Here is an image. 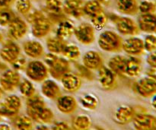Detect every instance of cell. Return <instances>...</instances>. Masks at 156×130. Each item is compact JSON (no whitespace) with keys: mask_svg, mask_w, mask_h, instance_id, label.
I'll return each instance as SVG.
<instances>
[{"mask_svg":"<svg viewBox=\"0 0 156 130\" xmlns=\"http://www.w3.org/2000/svg\"><path fill=\"white\" fill-rule=\"evenodd\" d=\"M25 59H19V57L16 59V60L14 61L13 62H12V67L15 70L18 71V70H21L22 69H24V65H25Z\"/></svg>","mask_w":156,"mask_h":130,"instance_id":"cell-42","label":"cell"},{"mask_svg":"<svg viewBox=\"0 0 156 130\" xmlns=\"http://www.w3.org/2000/svg\"><path fill=\"white\" fill-rule=\"evenodd\" d=\"M11 129V128L6 124L0 125V129H2H2Z\"/></svg>","mask_w":156,"mask_h":130,"instance_id":"cell-47","label":"cell"},{"mask_svg":"<svg viewBox=\"0 0 156 130\" xmlns=\"http://www.w3.org/2000/svg\"><path fill=\"white\" fill-rule=\"evenodd\" d=\"M76 39L84 45H89L94 40V27L88 23H82L75 28Z\"/></svg>","mask_w":156,"mask_h":130,"instance_id":"cell-5","label":"cell"},{"mask_svg":"<svg viewBox=\"0 0 156 130\" xmlns=\"http://www.w3.org/2000/svg\"><path fill=\"white\" fill-rule=\"evenodd\" d=\"M117 9L126 15H135L138 12V3L136 0H118Z\"/></svg>","mask_w":156,"mask_h":130,"instance_id":"cell-26","label":"cell"},{"mask_svg":"<svg viewBox=\"0 0 156 130\" xmlns=\"http://www.w3.org/2000/svg\"><path fill=\"white\" fill-rule=\"evenodd\" d=\"M136 111L132 107L123 105L117 108L114 114V120L116 123L120 125H125L133 121Z\"/></svg>","mask_w":156,"mask_h":130,"instance_id":"cell-16","label":"cell"},{"mask_svg":"<svg viewBox=\"0 0 156 130\" xmlns=\"http://www.w3.org/2000/svg\"><path fill=\"white\" fill-rule=\"evenodd\" d=\"M64 89L68 92H76L79 91L82 85V81L79 76L68 72L60 79Z\"/></svg>","mask_w":156,"mask_h":130,"instance_id":"cell-20","label":"cell"},{"mask_svg":"<svg viewBox=\"0 0 156 130\" xmlns=\"http://www.w3.org/2000/svg\"><path fill=\"white\" fill-rule=\"evenodd\" d=\"M133 123L136 129L156 130V117L150 114H136Z\"/></svg>","mask_w":156,"mask_h":130,"instance_id":"cell-9","label":"cell"},{"mask_svg":"<svg viewBox=\"0 0 156 130\" xmlns=\"http://www.w3.org/2000/svg\"><path fill=\"white\" fill-rule=\"evenodd\" d=\"M98 81L101 87L105 90H113L117 87L115 74L104 65L98 69Z\"/></svg>","mask_w":156,"mask_h":130,"instance_id":"cell-10","label":"cell"},{"mask_svg":"<svg viewBox=\"0 0 156 130\" xmlns=\"http://www.w3.org/2000/svg\"><path fill=\"white\" fill-rule=\"evenodd\" d=\"M14 126L15 129L20 130H30L33 127L32 119L27 116H21L15 119L14 121Z\"/></svg>","mask_w":156,"mask_h":130,"instance_id":"cell-30","label":"cell"},{"mask_svg":"<svg viewBox=\"0 0 156 130\" xmlns=\"http://www.w3.org/2000/svg\"><path fill=\"white\" fill-rule=\"evenodd\" d=\"M101 4H103V5H109L110 3V0H98Z\"/></svg>","mask_w":156,"mask_h":130,"instance_id":"cell-48","label":"cell"},{"mask_svg":"<svg viewBox=\"0 0 156 130\" xmlns=\"http://www.w3.org/2000/svg\"><path fill=\"white\" fill-rule=\"evenodd\" d=\"M21 107V99L16 95H10L0 104V114L8 117H15Z\"/></svg>","mask_w":156,"mask_h":130,"instance_id":"cell-4","label":"cell"},{"mask_svg":"<svg viewBox=\"0 0 156 130\" xmlns=\"http://www.w3.org/2000/svg\"><path fill=\"white\" fill-rule=\"evenodd\" d=\"M91 21L92 26L97 30H101L106 25L108 22V16L106 14L102 11L96 15L91 17Z\"/></svg>","mask_w":156,"mask_h":130,"instance_id":"cell-32","label":"cell"},{"mask_svg":"<svg viewBox=\"0 0 156 130\" xmlns=\"http://www.w3.org/2000/svg\"><path fill=\"white\" fill-rule=\"evenodd\" d=\"M146 62L152 69H156V51L152 52L149 55V56L146 59Z\"/></svg>","mask_w":156,"mask_h":130,"instance_id":"cell-43","label":"cell"},{"mask_svg":"<svg viewBox=\"0 0 156 130\" xmlns=\"http://www.w3.org/2000/svg\"><path fill=\"white\" fill-rule=\"evenodd\" d=\"M151 105H152V108L156 111V94L152 96V101H151Z\"/></svg>","mask_w":156,"mask_h":130,"instance_id":"cell-46","label":"cell"},{"mask_svg":"<svg viewBox=\"0 0 156 130\" xmlns=\"http://www.w3.org/2000/svg\"><path fill=\"white\" fill-rule=\"evenodd\" d=\"M138 11L141 14L154 13L156 11V4L152 0H143L138 5Z\"/></svg>","mask_w":156,"mask_h":130,"instance_id":"cell-37","label":"cell"},{"mask_svg":"<svg viewBox=\"0 0 156 130\" xmlns=\"http://www.w3.org/2000/svg\"><path fill=\"white\" fill-rule=\"evenodd\" d=\"M62 54L68 59L71 60H76L78 59L80 56V50L79 48L76 45H66L62 51Z\"/></svg>","mask_w":156,"mask_h":130,"instance_id":"cell-35","label":"cell"},{"mask_svg":"<svg viewBox=\"0 0 156 130\" xmlns=\"http://www.w3.org/2000/svg\"><path fill=\"white\" fill-rule=\"evenodd\" d=\"M66 43L64 40L60 39L58 37H50L47 40V47L49 51L52 53H61L66 46Z\"/></svg>","mask_w":156,"mask_h":130,"instance_id":"cell-28","label":"cell"},{"mask_svg":"<svg viewBox=\"0 0 156 130\" xmlns=\"http://www.w3.org/2000/svg\"><path fill=\"white\" fill-rule=\"evenodd\" d=\"M46 6L52 15H60L63 10L60 0H46Z\"/></svg>","mask_w":156,"mask_h":130,"instance_id":"cell-38","label":"cell"},{"mask_svg":"<svg viewBox=\"0 0 156 130\" xmlns=\"http://www.w3.org/2000/svg\"><path fill=\"white\" fill-rule=\"evenodd\" d=\"M135 91L143 97H152L156 94V74L150 73L135 84Z\"/></svg>","mask_w":156,"mask_h":130,"instance_id":"cell-2","label":"cell"},{"mask_svg":"<svg viewBox=\"0 0 156 130\" xmlns=\"http://www.w3.org/2000/svg\"><path fill=\"white\" fill-rule=\"evenodd\" d=\"M80 103L85 109L94 110L98 104V100L92 94H86L81 97Z\"/></svg>","mask_w":156,"mask_h":130,"instance_id":"cell-33","label":"cell"},{"mask_svg":"<svg viewBox=\"0 0 156 130\" xmlns=\"http://www.w3.org/2000/svg\"><path fill=\"white\" fill-rule=\"evenodd\" d=\"M44 16V13L40 11H35V12H32V13L29 14L27 17V20L29 23L32 24L34 21H35L36 20H37L38 18H41V17Z\"/></svg>","mask_w":156,"mask_h":130,"instance_id":"cell-41","label":"cell"},{"mask_svg":"<svg viewBox=\"0 0 156 130\" xmlns=\"http://www.w3.org/2000/svg\"><path fill=\"white\" fill-rule=\"evenodd\" d=\"M31 31L35 37L41 38L45 37L51 30L52 23L45 15L38 18L32 23Z\"/></svg>","mask_w":156,"mask_h":130,"instance_id":"cell-14","label":"cell"},{"mask_svg":"<svg viewBox=\"0 0 156 130\" xmlns=\"http://www.w3.org/2000/svg\"><path fill=\"white\" fill-rule=\"evenodd\" d=\"M83 6L82 0H66L62 9L67 15L79 18L85 14Z\"/></svg>","mask_w":156,"mask_h":130,"instance_id":"cell-19","label":"cell"},{"mask_svg":"<svg viewBox=\"0 0 156 130\" xmlns=\"http://www.w3.org/2000/svg\"><path fill=\"white\" fill-rule=\"evenodd\" d=\"M27 113L32 120L40 123H50L54 117L53 112L46 107L34 110L27 109Z\"/></svg>","mask_w":156,"mask_h":130,"instance_id":"cell-15","label":"cell"},{"mask_svg":"<svg viewBox=\"0 0 156 130\" xmlns=\"http://www.w3.org/2000/svg\"><path fill=\"white\" fill-rule=\"evenodd\" d=\"M138 27L140 30L146 33L156 32V15L153 13L142 14L138 18Z\"/></svg>","mask_w":156,"mask_h":130,"instance_id":"cell-17","label":"cell"},{"mask_svg":"<svg viewBox=\"0 0 156 130\" xmlns=\"http://www.w3.org/2000/svg\"><path fill=\"white\" fill-rule=\"evenodd\" d=\"M116 22L117 29L120 33L123 35H136L140 32L138 24L133 19L129 18H120L117 17V19L114 20Z\"/></svg>","mask_w":156,"mask_h":130,"instance_id":"cell-8","label":"cell"},{"mask_svg":"<svg viewBox=\"0 0 156 130\" xmlns=\"http://www.w3.org/2000/svg\"><path fill=\"white\" fill-rule=\"evenodd\" d=\"M14 0H0V8H6L10 5Z\"/></svg>","mask_w":156,"mask_h":130,"instance_id":"cell-45","label":"cell"},{"mask_svg":"<svg viewBox=\"0 0 156 130\" xmlns=\"http://www.w3.org/2000/svg\"><path fill=\"white\" fill-rule=\"evenodd\" d=\"M19 89L21 94L26 97H32L35 94V88L34 85L28 80H23L19 84Z\"/></svg>","mask_w":156,"mask_h":130,"instance_id":"cell-34","label":"cell"},{"mask_svg":"<svg viewBox=\"0 0 156 130\" xmlns=\"http://www.w3.org/2000/svg\"><path fill=\"white\" fill-rule=\"evenodd\" d=\"M23 49L27 56L29 57L37 59L44 54V48L41 44L35 40H29L23 44Z\"/></svg>","mask_w":156,"mask_h":130,"instance_id":"cell-23","label":"cell"},{"mask_svg":"<svg viewBox=\"0 0 156 130\" xmlns=\"http://www.w3.org/2000/svg\"><path fill=\"white\" fill-rule=\"evenodd\" d=\"M83 9L84 13L91 17L103 11L101 4L98 0H91L86 2L83 6Z\"/></svg>","mask_w":156,"mask_h":130,"instance_id":"cell-29","label":"cell"},{"mask_svg":"<svg viewBox=\"0 0 156 130\" xmlns=\"http://www.w3.org/2000/svg\"><path fill=\"white\" fill-rule=\"evenodd\" d=\"M21 78L16 70H7L0 77L2 88L6 91H14L19 85Z\"/></svg>","mask_w":156,"mask_h":130,"instance_id":"cell-6","label":"cell"},{"mask_svg":"<svg viewBox=\"0 0 156 130\" xmlns=\"http://www.w3.org/2000/svg\"><path fill=\"white\" fill-rule=\"evenodd\" d=\"M83 63L88 69L96 70L103 65V59L98 52L88 51L83 56Z\"/></svg>","mask_w":156,"mask_h":130,"instance_id":"cell-21","label":"cell"},{"mask_svg":"<svg viewBox=\"0 0 156 130\" xmlns=\"http://www.w3.org/2000/svg\"><path fill=\"white\" fill-rule=\"evenodd\" d=\"M145 50L152 53L156 50V36L154 34H149L143 40Z\"/></svg>","mask_w":156,"mask_h":130,"instance_id":"cell-39","label":"cell"},{"mask_svg":"<svg viewBox=\"0 0 156 130\" xmlns=\"http://www.w3.org/2000/svg\"><path fill=\"white\" fill-rule=\"evenodd\" d=\"M2 95V90L0 89V98H1Z\"/></svg>","mask_w":156,"mask_h":130,"instance_id":"cell-51","label":"cell"},{"mask_svg":"<svg viewBox=\"0 0 156 130\" xmlns=\"http://www.w3.org/2000/svg\"><path fill=\"white\" fill-rule=\"evenodd\" d=\"M37 129H48L47 127H43V126H41V127H37Z\"/></svg>","mask_w":156,"mask_h":130,"instance_id":"cell-49","label":"cell"},{"mask_svg":"<svg viewBox=\"0 0 156 130\" xmlns=\"http://www.w3.org/2000/svg\"><path fill=\"white\" fill-rule=\"evenodd\" d=\"M48 69L41 61H31L26 67V75L37 82H44L48 76Z\"/></svg>","mask_w":156,"mask_h":130,"instance_id":"cell-3","label":"cell"},{"mask_svg":"<svg viewBox=\"0 0 156 130\" xmlns=\"http://www.w3.org/2000/svg\"><path fill=\"white\" fill-rule=\"evenodd\" d=\"M56 104L59 111L66 114H72L77 108L76 100L72 96H60L57 98Z\"/></svg>","mask_w":156,"mask_h":130,"instance_id":"cell-22","label":"cell"},{"mask_svg":"<svg viewBox=\"0 0 156 130\" xmlns=\"http://www.w3.org/2000/svg\"><path fill=\"white\" fill-rule=\"evenodd\" d=\"M69 126L65 122H59V123H56L53 125L52 127V129L55 130H66V129H69Z\"/></svg>","mask_w":156,"mask_h":130,"instance_id":"cell-44","label":"cell"},{"mask_svg":"<svg viewBox=\"0 0 156 130\" xmlns=\"http://www.w3.org/2000/svg\"><path fill=\"white\" fill-rule=\"evenodd\" d=\"M75 27L69 21H61L56 29V37L66 40L74 33Z\"/></svg>","mask_w":156,"mask_h":130,"instance_id":"cell-27","label":"cell"},{"mask_svg":"<svg viewBox=\"0 0 156 130\" xmlns=\"http://www.w3.org/2000/svg\"><path fill=\"white\" fill-rule=\"evenodd\" d=\"M126 58L123 56H115L111 58L108 62V67L115 75L124 76V69Z\"/></svg>","mask_w":156,"mask_h":130,"instance_id":"cell-25","label":"cell"},{"mask_svg":"<svg viewBox=\"0 0 156 130\" xmlns=\"http://www.w3.org/2000/svg\"><path fill=\"white\" fill-rule=\"evenodd\" d=\"M98 45L101 50L107 52H119L122 50L121 37L114 32L106 30L100 34Z\"/></svg>","mask_w":156,"mask_h":130,"instance_id":"cell-1","label":"cell"},{"mask_svg":"<svg viewBox=\"0 0 156 130\" xmlns=\"http://www.w3.org/2000/svg\"><path fill=\"white\" fill-rule=\"evenodd\" d=\"M91 122L89 117L86 115H80L73 120V129L78 130L88 129L91 126Z\"/></svg>","mask_w":156,"mask_h":130,"instance_id":"cell-31","label":"cell"},{"mask_svg":"<svg viewBox=\"0 0 156 130\" xmlns=\"http://www.w3.org/2000/svg\"><path fill=\"white\" fill-rule=\"evenodd\" d=\"M15 18L14 12L10 9L2 8L0 10V25L8 26Z\"/></svg>","mask_w":156,"mask_h":130,"instance_id":"cell-36","label":"cell"},{"mask_svg":"<svg viewBox=\"0 0 156 130\" xmlns=\"http://www.w3.org/2000/svg\"><path fill=\"white\" fill-rule=\"evenodd\" d=\"M142 72V62L139 58L134 56L126 58L124 69V76L129 78H136Z\"/></svg>","mask_w":156,"mask_h":130,"instance_id":"cell-18","label":"cell"},{"mask_svg":"<svg viewBox=\"0 0 156 130\" xmlns=\"http://www.w3.org/2000/svg\"><path fill=\"white\" fill-rule=\"evenodd\" d=\"M20 52L21 50L18 44L10 40L4 44L0 51V56L4 61L12 63L19 57Z\"/></svg>","mask_w":156,"mask_h":130,"instance_id":"cell-13","label":"cell"},{"mask_svg":"<svg viewBox=\"0 0 156 130\" xmlns=\"http://www.w3.org/2000/svg\"><path fill=\"white\" fill-rule=\"evenodd\" d=\"M41 91L44 95L50 99H57L61 96L60 88L57 84L52 80H46L43 82Z\"/></svg>","mask_w":156,"mask_h":130,"instance_id":"cell-24","label":"cell"},{"mask_svg":"<svg viewBox=\"0 0 156 130\" xmlns=\"http://www.w3.org/2000/svg\"><path fill=\"white\" fill-rule=\"evenodd\" d=\"M9 30L8 34L9 37L12 40L21 39L27 31V25L22 19L15 17L13 21L9 24Z\"/></svg>","mask_w":156,"mask_h":130,"instance_id":"cell-11","label":"cell"},{"mask_svg":"<svg viewBox=\"0 0 156 130\" xmlns=\"http://www.w3.org/2000/svg\"><path fill=\"white\" fill-rule=\"evenodd\" d=\"M48 71L56 79H60L64 75L69 72V62L63 58L56 56L53 62L48 65Z\"/></svg>","mask_w":156,"mask_h":130,"instance_id":"cell-7","label":"cell"},{"mask_svg":"<svg viewBox=\"0 0 156 130\" xmlns=\"http://www.w3.org/2000/svg\"><path fill=\"white\" fill-rule=\"evenodd\" d=\"M1 117H2V115H1V114H0V120H1Z\"/></svg>","mask_w":156,"mask_h":130,"instance_id":"cell-52","label":"cell"},{"mask_svg":"<svg viewBox=\"0 0 156 130\" xmlns=\"http://www.w3.org/2000/svg\"><path fill=\"white\" fill-rule=\"evenodd\" d=\"M2 33H0V42H1L2 40Z\"/></svg>","mask_w":156,"mask_h":130,"instance_id":"cell-50","label":"cell"},{"mask_svg":"<svg viewBox=\"0 0 156 130\" xmlns=\"http://www.w3.org/2000/svg\"><path fill=\"white\" fill-rule=\"evenodd\" d=\"M122 49L130 56H140L145 51L143 40L138 37H130L122 44Z\"/></svg>","mask_w":156,"mask_h":130,"instance_id":"cell-12","label":"cell"},{"mask_svg":"<svg viewBox=\"0 0 156 130\" xmlns=\"http://www.w3.org/2000/svg\"><path fill=\"white\" fill-rule=\"evenodd\" d=\"M17 11L22 15L28 13L31 8V3L30 0H17L15 5Z\"/></svg>","mask_w":156,"mask_h":130,"instance_id":"cell-40","label":"cell"}]
</instances>
